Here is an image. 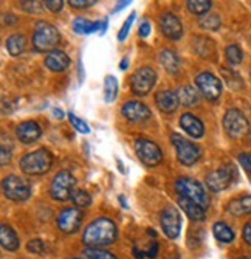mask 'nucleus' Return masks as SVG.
Returning <instances> with one entry per match:
<instances>
[{"mask_svg": "<svg viewBox=\"0 0 251 259\" xmlns=\"http://www.w3.org/2000/svg\"><path fill=\"white\" fill-rule=\"evenodd\" d=\"M118 230L113 221L107 218H98L90 222L82 234V244L88 248H103L117 241Z\"/></svg>", "mask_w": 251, "mask_h": 259, "instance_id": "f257e3e1", "label": "nucleus"}, {"mask_svg": "<svg viewBox=\"0 0 251 259\" xmlns=\"http://www.w3.org/2000/svg\"><path fill=\"white\" fill-rule=\"evenodd\" d=\"M52 164H53L52 152L47 149H37L22 157L20 169L27 176H42L50 171Z\"/></svg>", "mask_w": 251, "mask_h": 259, "instance_id": "f03ea898", "label": "nucleus"}, {"mask_svg": "<svg viewBox=\"0 0 251 259\" xmlns=\"http://www.w3.org/2000/svg\"><path fill=\"white\" fill-rule=\"evenodd\" d=\"M59 40L61 34L55 25L47 22H37L33 34V47L37 52H53Z\"/></svg>", "mask_w": 251, "mask_h": 259, "instance_id": "7ed1b4c3", "label": "nucleus"}, {"mask_svg": "<svg viewBox=\"0 0 251 259\" xmlns=\"http://www.w3.org/2000/svg\"><path fill=\"white\" fill-rule=\"evenodd\" d=\"M175 191L178 193L180 197H186L194 200L195 203H198L200 206H203L207 209L210 206V197L208 193L205 191V188L202 186L200 182L189 179V177H180L175 182Z\"/></svg>", "mask_w": 251, "mask_h": 259, "instance_id": "20e7f679", "label": "nucleus"}, {"mask_svg": "<svg viewBox=\"0 0 251 259\" xmlns=\"http://www.w3.org/2000/svg\"><path fill=\"white\" fill-rule=\"evenodd\" d=\"M2 190L7 199L13 202H25L31 196V185L19 176H7L2 182Z\"/></svg>", "mask_w": 251, "mask_h": 259, "instance_id": "39448f33", "label": "nucleus"}, {"mask_svg": "<svg viewBox=\"0 0 251 259\" xmlns=\"http://www.w3.org/2000/svg\"><path fill=\"white\" fill-rule=\"evenodd\" d=\"M76 185V179L72 172L68 171H59L50 185V196L58 200V202H65L68 199H72L73 188Z\"/></svg>", "mask_w": 251, "mask_h": 259, "instance_id": "423d86ee", "label": "nucleus"}, {"mask_svg": "<svg viewBox=\"0 0 251 259\" xmlns=\"http://www.w3.org/2000/svg\"><path fill=\"white\" fill-rule=\"evenodd\" d=\"M171 140H172V145L177 151V158L181 164H185V166H192L194 163L198 161L202 151L195 143H192V141L186 140L185 137H181L178 134H172Z\"/></svg>", "mask_w": 251, "mask_h": 259, "instance_id": "0eeeda50", "label": "nucleus"}, {"mask_svg": "<svg viewBox=\"0 0 251 259\" xmlns=\"http://www.w3.org/2000/svg\"><path fill=\"white\" fill-rule=\"evenodd\" d=\"M135 152L138 155L140 161L149 168L157 166L163 160V152L160 149V146L147 138H138L135 141Z\"/></svg>", "mask_w": 251, "mask_h": 259, "instance_id": "6e6552de", "label": "nucleus"}, {"mask_svg": "<svg viewBox=\"0 0 251 259\" xmlns=\"http://www.w3.org/2000/svg\"><path fill=\"white\" fill-rule=\"evenodd\" d=\"M236 177H237V174H236V169L233 164H226V166L216 169L207 176V186L213 193H220V191L226 190V188H230Z\"/></svg>", "mask_w": 251, "mask_h": 259, "instance_id": "1a4fd4ad", "label": "nucleus"}, {"mask_svg": "<svg viewBox=\"0 0 251 259\" xmlns=\"http://www.w3.org/2000/svg\"><path fill=\"white\" fill-rule=\"evenodd\" d=\"M157 81V73L155 70L150 67H141L138 68L132 76V82H130V89L135 95L138 97H144L154 89Z\"/></svg>", "mask_w": 251, "mask_h": 259, "instance_id": "9d476101", "label": "nucleus"}, {"mask_svg": "<svg viewBox=\"0 0 251 259\" xmlns=\"http://www.w3.org/2000/svg\"><path fill=\"white\" fill-rule=\"evenodd\" d=\"M223 127L226 134L233 137V138H240L249 131L248 120L245 118V115L237 110V109H230L225 116H223Z\"/></svg>", "mask_w": 251, "mask_h": 259, "instance_id": "9b49d317", "label": "nucleus"}, {"mask_svg": "<svg viewBox=\"0 0 251 259\" xmlns=\"http://www.w3.org/2000/svg\"><path fill=\"white\" fill-rule=\"evenodd\" d=\"M82 211L81 208L75 206V208H65L62 209L58 219H56V225L58 228L65 233V234H72V233H76L79 228H81V224H82Z\"/></svg>", "mask_w": 251, "mask_h": 259, "instance_id": "f8f14e48", "label": "nucleus"}, {"mask_svg": "<svg viewBox=\"0 0 251 259\" xmlns=\"http://www.w3.org/2000/svg\"><path fill=\"white\" fill-rule=\"evenodd\" d=\"M160 224H162V228L169 239L178 238L181 230V216L175 206L168 205L166 208H163L162 214H160Z\"/></svg>", "mask_w": 251, "mask_h": 259, "instance_id": "ddd939ff", "label": "nucleus"}, {"mask_svg": "<svg viewBox=\"0 0 251 259\" xmlns=\"http://www.w3.org/2000/svg\"><path fill=\"white\" fill-rule=\"evenodd\" d=\"M195 84L200 89V92L203 93V97L210 101H216L222 95V82L213 73H208V72L200 73L195 78Z\"/></svg>", "mask_w": 251, "mask_h": 259, "instance_id": "4468645a", "label": "nucleus"}, {"mask_svg": "<svg viewBox=\"0 0 251 259\" xmlns=\"http://www.w3.org/2000/svg\"><path fill=\"white\" fill-rule=\"evenodd\" d=\"M160 28L166 37L172 40H177L183 36V25H181L180 19L172 13H163L160 16Z\"/></svg>", "mask_w": 251, "mask_h": 259, "instance_id": "2eb2a0df", "label": "nucleus"}, {"mask_svg": "<svg viewBox=\"0 0 251 259\" xmlns=\"http://www.w3.org/2000/svg\"><path fill=\"white\" fill-rule=\"evenodd\" d=\"M123 115L124 118L132 121V123H138V121H146L150 118V110L146 104L140 101H127L123 106Z\"/></svg>", "mask_w": 251, "mask_h": 259, "instance_id": "dca6fc26", "label": "nucleus"}, {"mask_svg": "<svg viewBox=\"0 0 251 259\" xmlns=\"http://www.w3.org/2000/svg\"><path fill=\"white\" fill-rule=\"evenodd\" d=\"M16 135L22 143L30 145L39 140V137L42 135V129L36 121H24L16 127Z\"/></svg>", "mask_w": 251, "mask_h": 259, "instance_id": "f3484780", "label": "nucleus"}, {"mask_svg": "<svg viewBox=\"0 0 251 259\" xmlns=\"http://www.w3.org/2000/svg\"><path fill=\"white\" fill-rule=\"evenodd\" d=\"M155 103L158 106V109L165 112V113H174L177 109H178V104H180V100H178V95L171 90H162L157 93L155 97Z\"/></svg>", "mask_w": 251, "mask_h": 259, "instance_id": "a211bd4d", "label": "nucleus"}, {"mask_svg": "<svg viewBox=\"0 0 251 259\" xmlns=\"http://www.w3.org/2000/svg\"><path fill=\"white\" fill-rule=\"evenodd\" d=\"M180 126H181V129H183L188 135H191L192 138H202L203 134H205L203 123L197 118V116H194L192 113L181 115Z\"/></svg>", "mask_w": 251, "mask_h": 259, "instance_id": "6ab92c4d", "label": "nucleus"}, {"mask_svg": "<svg viewBox=\"0 0 251 259\" xmlns=\"http://www.w3.org/2000/svg\"><path fill=\"white\" fill-rule=\"evenodd\" d=\"M226 209H228V213L236 216V218L251 214V196L245 194V196L233 199L230 203H228Z\"/></svg>", "mask_w": 251, "mask_h": 259, "instance_id": "aec40b11", "label": "nucleus"}, {"mask_svg": "<svg viewBox=\"0 0 251 259\" xmlns=\"http://www.w3.org/2000/svg\"><path fill=\"white\" fill-rule=\"evenodd\" d=\"M178 205L181 206V209L185 211L186 216L189 219H192L194 222H202L207 218L205 214V208L200 206L198 203H195L194 200L191 199H186V197H178Z\"/></svg>", "mask_w": 251, "mask_h": 259, "instance_id": "412c9836", "label": "nucleus"}, {"mask_svg": "<svg viewBox=\"0 0 251 259\" xmlns=\"http://www.w3.org/2000/svg\"><path fill=\"white\" fill-rule=\"evenodd\" d=\"M45 65H47L52 72H64V70L70 65V58L61 50H53L45 58Z\"/></svg>", "mask_w": 251, "mask_h": 259, "instance_id": "4be33fe9", "label": "nucleus"}, {"mask_svg": "<svg viewBox=\"0 0 251 259\" xmlns=\"http://www.w3.org/2000/svg\"><path fill=\"white\" fill-rule=\"evenodd\" d=\"M0 242H2V247L8 251H16L20 244L16 231L5 224L0 227Z\"/></svg>", "mask_w": 251, "mask_h": 259, "instance_id": "5701e85b", "label": "nucleus"}, {"mask_svg": "<svg viewBox=\"0 0 251 259\" xmlns=\"http://www.w3.org/2000/svg\"><path fill=\"white\" fill-rule=\"evenodd\" d=\"M27 49V37L24 34H13L7 39V50L11 56H19Z\"/></svg>", "mask_w": 251, "mask_h": 259, "instance_id": "b1692460", "label": "nucleus"}, {"mask_svg": "<svg viewBox=\"0 0 251 259\" xmlns=\"http://www.w3.org/2000/svg\"><path fill=\"white\" fill-rule=\"evenodd\" d=\"M160 62H162V65L165 67L168 73L175 75L178 72L180 61H178V56L172 50H163L160 53Z\"/></svg>", "mask_w": 251, "mask_h": 259, "instance_id": "393cba45", "label": "nucleus"}, {"mask_svg": "<svg viewBox=\"0 0 251 259\" xmlns=\"http://www.w3.org/2000/svg\"><path fill=\"white\" fill-rule=\"evenodd\" d=\"M178 100H180V104L185 106V107H192L198 103L200 97L198 93L194 87L191 85H183L180 90H178Z\"/></svg>", "mask_w": 251, "mask_h": 259, "instance_id": "a878e982", "label": "nucleus"}, {"mask_svg": "<svg viewBox=\"0 0 251 259\" xmlns=\"http://www.w3.org/2000/svg\"><path fill=\"white\" fill-rule=\"evenodd\" d=\"M214 238L223 244H230L234 241V231L230 225H226L225 222H216L213 227Z\"/></svg>", "mask_w": 251, "mask_h": 259, "instance_id": "bb28decb", "label": "nucleus"}, {"mask_svg": "<svg viewBox=\"0 0 251 259\" xmlns=\"http://www.w3.org/2000/svg\"><path fill=\"white\" fill-rule=\"evenodd\" d=\"M73 30L78 34H90V33H95L96 30H101V23L99 22H90L84 17H76L73 20Z\"/></svg>", "mask_w": 251, "mask_h": 259, "instance_id": "cd10ccee", "label": "nucleus"}, {"mask_svg": "<svg viewBox=\"0 0 251 259\" xmlns=\"http://www.w3.org/2000/svg\"><path fill=\"white\" fill-rule=\"evenodd\" d=\"M117 95H118V81L115 76H106L104 79V100L107 103H113L117 100Z\"/></svg>", "mask_w": 251, "mask_h": 259, "instance_id": "c85d7f7f", "label": "nucleus"}, {"mask_svg": "<svg viewBox=\"0 0 251 259\" xmlns=\"http://www.w3.org/2000/svg\"><path fill=\"white\" fill-rule=\"evenodd\" d=\"M188 2V8L192 14L202 16L205 13H208L211 8V0H186Z\"/></svg>", "mask_w": 251, "mask_h": 259, "instance_id": "c756f323", "label": "nucleus"}, {"mask_svg": "<svg viewBox=\"0 0 251 259\" xmlns=\"http://www.w3.org/2000/svg\"><path fill=\"white\" fill-rule=\"evenodd\" d=\"M225 56H226L228 62L233 64V65L240 64L242 59H243V53H242V50H240V47L236 45V44H231V45H228V47H226Z\"/></svg>", "mask_w": 251, "mask_h": 259, "instance_id": "7c9ffc66", "label": "nucleus"}, {"mask_svg": "<svg viewBox=\"0 0 251 259\" xmlns=\"http://www.w3.org/2000/svg\"><path fill=\"white\" fill-rule=\"evenodd\" d=\"M222 25V20L217 14H210L207 17L200 19V27L208 31H217Z\"/></svg>", "mask_w": 251, "mask_h": 259, "instance_id": "2f4dec72", "label": "nucleus"}, {"mask_svg": "<svg viewBox=\"0 0 251 259\" xmlns=\"http://www.w3.org/2000/svg\"><path fill=\"white\" fill-rule=\"evenodd\" d=\"M222 75H223L225 81L228 82V85H230L231 89L239 90V89L243 87V82H242L240 76H239L236 72H233V70H231V72H228V70H226L225 67H222Z\"/></svg>", "mask_w": 251, "mask_h": 259, "instance_id": "473e14b6", "label": "nucleus"}, {"mask_svg": "<svg viewBox=\"0 0 251 259\" xmlns=\"http://www.w3.org/2000/svg\"><path fill=\"white\" fill-rule=\"evenodd\" d=\"M72 200H73L75 206H78V208H87L92 205V197L88 196V193H85L82 190H75L72 194Z\"/></svg>", "mask_w": 251, "mask_h": 259, "instance_id": "72a5a7b5", "label": "nucleus"}, {"mask_svg": "<svg viewBox=\"0 0 251 259\" xmlns=\"http://www.w3.org/2000/svg\"><path fill=\"white\" fill-rule=\"evenodd\" d=\"M84 254L88 259H117L115 254H112L110 251H106V250H101V248H88L87 247Z\"/></svg>", "mask_w": 251, "mask_h": 259, "instance_id": "f704fd0d", "label": "nucleus"}, {"mask_svg": "<svg viewBox=\"0 0 251 259\" xmlns=\"http://www.w3.org/2000/svg\"><path fill=\"white\" fill-rule=\"evenodd\" d=\"M68 118H70L72 124L75 126V129H76L78 132H81V134H90V127H88V124H87L85 121H82L81 118H78L76 115L68 113Z\"/></svg>", "mask_w": 251, "mask_h": 259, "instance_id": "c9c22d12", "label": "nucleus"}, {"mask_svg": "<svg viewBox=\"0 0 251 259\" xmlns=\"http://www.w3.org/2000/svg\"><path fill=\"white\" fill-rule=\"evenodd\" d=\"M22 8L27 13H33V14H40L43 11V8L40 7L37 0H22Z\"/></svg>", "mask_w": 251, "mask_h": 259, "instance_id": "e433bc0d", "label": "nucleus"}, {"mask_svg": "<svg viewBox=\"0 0 251 259\" xmlns=\"http://www.w3.org/2000/svg\"><path fill=\"white\" fill-rule=\"evenodd\" d=\"M27 248H28L30 253H34V254H43L45 250H47V248H45V244L40 239H31L28 242Z\"/></svg>", "mask_w": 251, "mask_h": 259, "instance_id": "4c0bfd02", "label": "nucleus"}, {"mask_svg": "<svg viewBox=\"0 0 251 259\" xmlns=\"http://www.w3.org/2000/svg\"><path fill=\"white\" fill-rule=\"evenodd\" d=\"M135 13L132 11V14H129V17L126 19V22H124V25H123V28L120 30V33H118V39L120 40H124L126 37H127V34H129V31H130V28H132V23H133V19H135Z\"/></svg>", "mask_w": 251, "mask_h": 259, "instance_id": "58836bf2", "label": "nucleus"}, {"mask_svg": "<svg viewBox=\"0 0 251 259\" xmlns=\"http://www.w3.org/2000/svg\"><path fill=\"white\" fill-rule=\"evenodd\" d=\"M96 4V0H68V5L75 10H84V8H90L92 5Z\"/></svg>", "mask_w": 251, "mask_h": 259, "instance_id": "ea45409f", "label": "nucleus"}, {"mask_svg": "<svg viewBox=\"0 0 251 259\" xmlns=\"http://www.w3.org/2000/svg\"><path fill=\"white\" fill-rule=\"evenodd\" d=\"M43 7L52 13H59L62 10L64 0H42Z\"/></svg>", "mask_w": 251, "mask_h": 259, "instance_id": "a19ab883", "label": "nucleus"}, {"mask_svg": "<svg viewBox=\"0 0 251 259\" xmlns=\"http://www.w3.org/2000/svg\"><path fill=\"white\" fill-rule=\"evenodd\" d=\"M239 161L242 164V168L245 169V172L251 177V154H240Z\"/></svg>", "mask_w": 251, "mask_h": 259, "instance_id": "79ce46f5", "label": "nucleus"}, {"mask_svg": "<svg viewBox=\"0 0 251 259\" xmlns=\"http://www.w3.org/2000/svg\"><path fill=\"white\" fill-rule=\"evenodd\" d=\"M2 143H4V141H2ZM10 160H11V148L7 149V145L4 143V145H2V166L8 164Z\"/></svg>", "mask_w": 251, "mask_h": 259, "instance_id": "37998d69", "label": "nucleus"}, {"mask_svg": "<svg viewBox=\"0 0 251 259\" xmlns=\"http://www.w3.org/2000/svg\"><path fill=\"white\" fill-rule=\"evenodd\" d=\"M242 236H243V241H245L248 245H251V222H248V224L243 227Z\"/></svg>", "mask_w": 251, "mask_h": 259, "instance_id": "c03bdc74", "label": "nucleus"}, {"mask_svg": "<svg viewBox=\"0 0 251 259\" xmlns=\"http://www.w3.org/2000/svg\"><path fill=\"white\" fill-rule=\"evenodd\" d=\"M149 34H150V23H149V20H144L140 25V36L147 37Z\"/></svg>", "mask_w": 251, "mask_h": 259, "instance_id": "a18cd8bd", "label": "nucleus"}, {"mask_svg": "<svg viewBox=\"0 0 251 259\" xmlns=\"http://www.w3.org/2000/svg\"><path fill=\"white\" fill-rule=\"evenodd\" d=\"M132 4V0H118V4H117V7L113 8V13H118V11H121V10H124L127 5H130Z\"/></svg>", "mask_w": 251, "mask_h": 259, "instance_id": "49530a36", "label": "nucleus"}, {"mask_svg": "<svg viewBox=\"0 0 251 259\" xmlns=\"http://www.w3.org/2000/svg\"><path fill=\"white\" fill-rule=\"evenodd\" d=\"M157 254H158V242H152L150 248L146 251V256H149V257H155Z\"/></svg>", "mask_w": 251, "mask_h": 259, "instance_id": "de8ad7c7", "label": "nucleus"}, {"mask_svg": "<svg viewBox=\"0 0 251 259\" xmlns=\"http://www.w3.org/2000/svg\"><path fill=\"white\" fill-rule=\"evenodd\" d=\"M107 27H109L107 19H104V20H103V23H101V30H99V34H101V36H104V34H106V31H107Z\"/></svg>", "mask_w": 251, "mask_h": 259, "instance_id": "09e8293b", "label": "nucleus"}, {"mask_svg": "<svg viewBox=\"0 0 251 259\" xmlns=\"http://www.w3.org/2000/svg\"><path fill=\"white\" fill-rule=\"evenodd\" d=\"M127 65H129V59H127V58H124V59L120 62V68H121V70H126V68H127Z\"/></svg>", "mask_w": 251, "mask_h": 259, "instance_id": "8fccbe9b", "label": "nucleus"}, {"mask_svg": "<svg viewBox=\"0 0 251 259\" xmlns=\"http://www.w3.org/2000/svg\"><path fill=\"white\" fill-rule=\"evenodd\" d=\"M53 113L58 116V118H62L64 116V113H62V110H59V109H53Z\"/></svg>", "mask_w": 251, "mask_h": 259, "instance_id": "3c124183", "label": "nucleus"}, {"mask_svg": "<svg viewBox=\"0 0 251 259\" xmlns=\"http://www.w3.org/2000/svg\"><path fill=\"white\" fill-rule=\"evenodd\" d=\"M120 200H121V205H123V208H126V209H127V202H126L124 196H121V197H120Z\"/></svg>", "mask_w": 251, "mask_h": 259, "instance_id": "603ef678", "label": "nucleus"}, {"mask_svg": "<svg viewBox=\"0 0 251 259\" xmlns=\"http://www.w3.org/2000/svg\"><path fill=\"white\" fill-rule=\"evenodd\" d=\"M118 169L121 171V172H124V168H123V164H121V161L118 160Z\"/></svg>", "mask_w": 251, "mask_h": 259, "instance_id": "864d4df0", "label": "nucleus"}, {"mask_svg": "<svg viewBox=\"0 0 251 259\" xmlns=\"http://www.w3.org/2000/svg\"><path fill=\"white\" fill-rule=\"evenodd\" d=\"M248 138H249V141H251V129L248 131Z\"/></svg>", "mask_w": 251, "mask_h": 259, "instance_id": "5fc2aeb1", "label": "nucleus"}, {"mask_svg": "<svg viewBox=\"0 0 251 259\" xmlns=\"http://www.w3.org/2000/svg\"><path fill=\"white\" fill-rule=\"evenodd\" d=\"M240 259H251V256H245V257H240Z\"/></svg>", "mask_w": 251, "mask_h": 259, "instance_id": "6e6d98bb", "label": "nucleus"}, {"mask_svg": "<svg viewBox=\"0 0 251 259\" xmlns=\"http://www.w3.org/2000/svg\"><path fill=\"white\" fill-rule=\"evenodd\" d=\"M175 259H178V257H175Z\"/></svg>", "mask_w": 251, "mask_h": 259, "instance_id": "4d7b16f0", "label": "nucleus"}]
</instances>
